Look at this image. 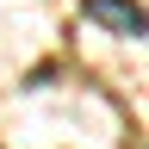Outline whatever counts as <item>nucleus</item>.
Instances as JSON below:
<instances>
[{"label":"nucleus","mask_w":149,"mask_h":149,"mask_svg":"<svg viewBox=\"0 0 149 149\" xmlns=\"http://www.w3.org/2000/svg\"><path fill=\"white\" fill-rule=\"evenodd\" d=\"M81 13L93 19V25L118 31V37H143V6L137 0H81Z\"/></svg>","instance_id":"obj_1"}]
</instances>
